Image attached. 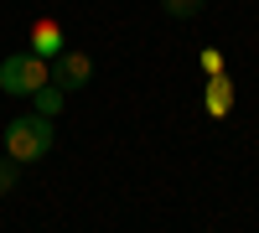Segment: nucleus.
<instances>
[{"instance_id": "6", "label": "nucleus", "mask_w": 259, "mask_h": 233, "mask_svg": "<svg viewBox=\"0 0 259 233\" xmlns=\"http://www.w3.org/2000/svg\"><path fill=\"white\" fill-rule=\"evenodd\" d=\"M31 104H36V114H47V119H57V114H62V104H68V94H62L57 83H41V88L31 94Z\"/></svg>"}, {"instance_id": "5", "label": "nucleus", "mask_w": 259, "mask_h": 233, "mask_svg": "<svg viewBox=\"0 0 259 233\" xmlns=\"http://www.w3.org/2000/svg\"><path fill=\"white\" fill-rule=\"evenodd\" d=\"M202 109H207L212 119H223V114L233 109V78H228V73H212V78H207V94H202Z\"/></svg>"}, {"instance_id": "1", "label": "nucleus", "mask_w": 259, "mask_h": 233, "mask_svg": "<svg viewBox=\"0 0 259 233\" xmlns=\"http://www.w3.org/2000/svg\"><path fill=\"white\" fill-rule=\"evenodd\" d=\"M0 145H6V156H16L21 166H31V161H41L57 145V130H52L47 114H16L6 124V135H0Z\"/></svg>"}, {"instance_id": "7", "label": "nucleus", "mask_w": 259, "mask_h": 233, "mask_svg": "<svg viewBox=\"0 0 259 233\" xmlns=\"http://www.w3.org/2000/svg\"><path fill=\"white\" fill-rule=\"evenodd\" d=\"M161 11H166L171 21H192V16L207 11V0H161Z\"/></svg>"}, {"instance_id": "2", "label": "nucleus", "mask_w": 259, "mask_h": 233, "mask_svg": "<svg viewBox=\"0 0 259 233\" xmlns=\"http://www.w3.org/2000/svg\"><path fill=\"white\" fill-rule=\"evenodd\" d=\"M41 83H52V62L36 57V52H11L0 62V94H16V99H31Z\"/></svg>"}, {"instance_id": "8", "label": "nucleus", "mask_w": 259, "mask_h": 233, "mask_svg": "<svg viewBox=\"0 0 259 233\" xmlns=\"http://www.w3.org/2000/svg\"><path fill=\"white\" fill-rule=\"evenodd\" d=\"M16 187H21V161L16 156H0V197L16 192Z\"/></svg>"}, {"instance_id": "9", "label": "nucleus", "mask_w": 259, "mask_h": 233, "mask_svg": "<svg viewBox=\"0 0 259 233\" xmlns=\"http://www.w3.org/2000/svg\"><path fill=\"white\" fill-rule=\"evenodd\" d=\"M202 73H207V78L223 73V52H218V47H202Z\"/></svg>"}, {"instance_id": "3", "label": "nucleus", "mask_w": 259, "mask_h": 233, "mask_svg": "<svg viewBox=\"0 0 259 233\" xmlns=\"http://www.w3.org/2000/svg\"><path fill=\"white\" fill-rule=\"evenodd\" d=\"M89 78H94V57H89V52H73V47H68V52L52 57V83H57L62 94H78Z\"/></svg>"}, {"instance_id": "4", "label": "nucleus", "mask_w": 259, "mask_h": 233, "mask_svg": "<svg viewBox=\"0 0 259 233\" xmlns=\"http://www.w3.org/2000/svg\"><path fill=\"white\" fill-rule=\"evenodd\" d=\"M31 52L36 57H57V52H68V31H62V21H36L31 26Z\"/></svg>"}]
</instances>
